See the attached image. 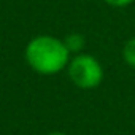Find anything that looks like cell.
Segmentation results:
<instances>
[{"label": "cell", "mask_w": 135, "mask_h": 135, "mask_svg": "<svg viewBox=\"0 0 135 135\" xmlns=\"http://www.w3.org/2000/svg\"><path fill=\"white\" fill-rule=\"evenodd\" d=\"M124 59L126 62L135 69V38L129 40L124 46Z\"/></svg>", "instance_id": "4"}, {"label": "cell", "mask_w": 135, "mask_h": 135, "mask_svg": "<svg viewBox=\"0 0 135 135\" xmlns=\"http://www.w3.org/2000/svg\"><path fill=\"white\" fill-rule=\"evenodd\" d=\"M105 2L110 3V5H113V7H126V5L132 3L133 0H105Z\"/></svg>", "instance_id": "5"}, {"label": "cell", "mask_w": 135, "mask_h": 135, "mask_svg": "<svg viewBox=\"0 0 135 135\" xmlns=\"http://www.w3.org/2000/svg\"><path fill=\"white\" fill-rule=\"evenodd\" d=\"M69 75L78 88L91 89V88H95L102 81L103 72H102L100 64L92 56L80 54L70 62Z\"/></svg>", "instance_id": "2"}, {"label": "cell", "mask_w": 135, "mask_h": 135, "mask_svg": "<svg viewBox=\"0 0 135 135\" xmlns=\"http://www.w3.org/2000/svg\"><path fill=\"white\" fill-rule=\"evenodd\" d=\"M65 46L69 48V51L70 52H78V51H81V48L84 46V38H83V35H80V33H72V35H69L65 38Z\"/></svg>", "instance_id": "3"}, {"label": "cell", "mask_w": 135, "mask_h": 135, "mask_svg": "<svg viewBox=\"0 0 135 135\" xmlns=\"http://www.w3.org/2000/svg\"><path fill=\"white\" fill-rule=\"evenodd\" d=\"M49 135H65V133H60V132H54V133H49Z\"/></svg>", "instance_id": "6"}, {"label": "cell", "mask_w": 135, "mask_h": 135, "mask_svg": "<svg viewBox=\"0 0 135 135\" xmlns=\"http://www.w3.org/2000/svg\"><path fill=\"white\" fill-rule=\"evenodd\" d=\"M69 56L70 51L65 43L49 35L33 38L26 48V59L29 65L45 75L62 70L69 64Z\"/></svg>", "instance_id": "1"}]
</instances>
